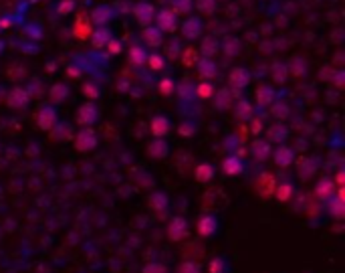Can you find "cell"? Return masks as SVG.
<instances>
[{
	"instance_id": "obj_1",
	"label": "cell",
	"mask_w": 345,
	"mask_h": 273,
	"mask_svg": "<svg viewBox=\"0 0 345 273\" xmlns=\"http://www.w3.org/2000/svg\"><path fill=\"white\" fill-rule=\"evenodd\" d=\"M99 144V136L93 128H81L73 136V146L77 152H93Z\"/></svg>"
},
{
	"instance_id": "obj_2",
	"label": "cell",
	"mask_w": 345,
	"mask_h": 273,
	"mask_svg": "<svg viewBox=\"0 0 345 273\" xmlns=\"http://www.w3.org/2000/svg\"><path fill=\"white\" fill-rule=\"evenodd\" d=\"M75 119H77V124L81 128H91L99 119V107L93 103V101H85V103L79 105Z\"/></svg>"
},
{
	"instance_id": "obj_3",
	"label": "cell",
	"mask_w": 345,
	"mask_h": 273,
	"mask_svg": "<svg viewBox=\"0 0 345 273\" xmlns=\"http://www.w3.org/2000/svg\"><path fill=\"white\" fill-rule=\"evenodd\" d=\"M35 119H37V126L43 130V132H51L53 128H55V124L59 121V115H57V105H43L39 111H37V115H35Z\"/></svg>"
},
{
	"instance_id": "obj_4",
	"label": "cell",
	"mask_w": 345,
	"mask_h": 273,
	"mask_svg": "<svg viewBox=\"0 0 345 273\" xmlns=\"http://www.w3.org/2000/svg\"><path fill=\"white\" fill-rule=\"evenodd\" d=\"M155 26H158L162 33H172V30L178 26V14L172 8H160L155 10Z\"/></svg>"
},
{
	"instance_id": "obj_5",
	"label": "cell",
	"mask_w": 345,
	"mask_h": 273,
	"mask_svg": "<svg viewBox=\"0 0 345 273\" xmlns=\"http://www.w3.org/2000/svg\"><path fill=\"white\" fill-rule=\"evenodd\" d=\"M180 28H182L184 39L194 41V39H200V35L204 33V22L200 16H188V18H184Z\"/></svg>"
},
{
	"instance_id": "obj_6",
	"label": "cell",
	"mask_w": 345,
	"mask_h": 273,
	"mask_svg": "<svg viewBox=\"0 0 345 273\" xmlns=\"http://www.w3.org/2000/svg\"><path fill=\"white\" fill-rule=\"evenodd\" d=\"M30 101V95H28V91L24 87H12L8 93H6V105L10 109H24Z\"/></svg>"
},
{
	"instance_id": "obj_7",
	"label": "cell",
	"mask_w": 345,
	"mask_h": 273,
	"mask_svg": "<svg viewBox=\"0 0 345 273\" xmlns=\"http://www.w3.org/2000/svg\"><path fill=\"white\" fill-rule=\"evenodd\" d=\"M271 156L275 160V164L278 168H289L293 162H295V150L285 146V144H278L273 152H271Z\"/></svg>"
},
{
	"instance_id": "obj_8",
	"label": "cell",
	"mask_w": 345,
	"mask_h": 273,
	"mask_svg": "<svg viewBox=\"0 0 345 273\" xmlns=\"http://www.w3.org/2000/svg\"><path fill=\"white\" fill-rule=\"evenodd\" d=\"M166 235L172 243H180L186 235H188V221L184 217H174L170 223H168V229H166Z\"/></svg>"
},
{
	"instance_id": "obj_9",
	"label": "cell",
	"mask_w": 345,
	"mask_h": 273,
	"mask_svg": "<svg viewBox=\"0 0 345 273\" xmlns=\"http://www.w3.org/2000/svg\"><path fill=\"white\" fill-rule=\"evenodd\" d=\"M218 231V219L214 215H210V212H206V215H202L198 221H196V233L204 239L216 235Z\"/></svg>"
},
{
	"instance_id": "obj_10",
	"label": "cell",
	"mask_w": 345,
	"mask_h": 273,
	"mask_svg": "<svg viewBox=\"0 0 345 273\" xmlns=\"http://www.w3.org/2000/svg\"><path fill=\"white\" fill-rule=\"evenodd\" d=\"M275 186H276V178L271 172H263L255 182V188L263 198H271L275 192Z\"/></svg>"
},
{
	"instance_id": "obj_11",
	"label": "cell",
	"mask_w": 345,
	"mask_h": 273,
	"mask_svg": "<svg viewBox=\"0 0 345 273\" xmlns=\"http://www.w3.org/2000/svg\"><path fill=\"white\" fill-rule=\"evenodd\" d=\"M149 128H151L153 138H166L172 132V121L166 115H153L149 121Z\"/></svg>"
},
{
	"instance_id": "obj_12",
	"label": "cell",
	"mask_w": 345,
	"mask_h": 273,
	"mask_svg": "<svg viewBox=\"0 0 345 273\" xmlns=\"http://www.w3.org/2000/svg\"><path fill=\"white\" fill-rule=\"evenodd\" d=\"M134 14H136V20L141 24V26H147L153 22V16H155V8L151 2H145V0H141V2L136 4L134 8Z\"/></svg>"
},
{
	"instance_id": "obj_13",
	"label": "cell",
	"mask_w": 345,
	"mask_h": 273,
	"mask_svg": "<svg viewBox=\"0 0 345 273\" xmlns=\"http://www.w3.org/2000/svg\"><path fill=\"white\" fill-rule=\"evenodd\" d=\"M228 83H230V89H244L248 83H250V71L246 67H234L230 73H228Z\"/></svg>"
},
{
	"instance_id": "obj_14",
	"label": "cell",
	"mask_w": 345,
	"mask_h": 273,
	"mask_svg": "<svg viewBox=\"0 0 345 273\" xmlns=\"http://www.w3.org/2000/svg\"><path fill=\"white\" fill-rule=\"evenodd\" d=\"M141 39H143V43H145L149 49H158V47L164 43V33H162V30L155 26V24H147V26H143Z\"/></svg>"
},
{
	"instance_id": "obj_15",
	"label": "cell",
	"mask_w": 345,
	"mask_h": 273,
	"mask_svg": "<svg viewBox=\"0 0 345 273\" xmlns=\"http://www.w3.org/2000/svg\"><path fill=\"white\" fill-rule=\"evenodd\" d=\"M69 93H71V89H69V85H67L65 81H59V83L51 85V89H49L51 105H61V103H65L67 97H69Z\"/></svg>"
},
{
	"instance_id": "obj_16",
	"label": "cell",
	"mask_w": 345,
	"mask_h": 273,
	"mask_svg": "<svg viewBox=\"0 0 345 273\" xmlns=\"http://www.w3.org/2000/svg\"><path fill=\"white\" fill-rule=\"evenodd\" d=\"M271 152H273V148H271L269 140L257 138L253 144H250V156H253L257 162H265L267 158H271Z\"/></svg>"
},
{
	"instance_id": "obj_17",
	"label": "cell",
	"mask_w": 345,
	"mask_h": 273,
	"mask_svg": "<svg viewBox=\"0 0 345 273\" xmlns=\"http://www.w3.org/2000/svg\"><path fill=\"white\" fill-rule=\"evenodd\" d=\"M168 154H170V146H168V142L164 138H153L149 142L147 156H151L153 160H164V158H168Z\"/></svg>"
},
{
	"instance_id": "obj_18",
	"label": "cell",
	"mask_w": 345,
	"mask_h": 273,
	"mask_svg": "<svg viewBox=\"0 0 345 273\" xmlns=\"http://www.w3.org/2000/svg\"><path fill=\"white\" fill-rule=\"evenodd\" d=\"M212 103L218 111H226L232 105V89L230 87H222V89H216L214 95H212Z\"/></svg>"
},
{
	"instance_id": "obj_19",
	"label": "cell",
	"mask_w": 345,
	"mask_h": 273,
	"mask_svg": "<svg viewBox=\"0 0 345 273\" xmlns=\"http://www.w3.org/2000/svg\"><path fill=\"white\" fill-rule=\"evenodd\" d=\"M111 18H113V10L107 4L95 6V8H93V12H91V16H89V20H91L93 26H107V22Z\"/></svg>"
},
{
	"instance_id": "obj_20",
	"label": "cell",
	"mask_w": 345,
	"mask_h": 273,
	"mask_svg": "<svg viewBox=\"0 0 345 273\" xmlns=\"http://www.w3.org/2000/svg\"><path fill=\"white\" fill-rule=\"evenodd\" d=\"M73 35L77 37V39H81V41H87L89 37H91V33H93V24H91V20L85 16V14H81V16H77L75 18V22H73Z\"/></svg>"
},
{
	"instance_id": "obj_21",
	"label": "cell",
	"mask_w": 345,
	"mask_h": 273,
	"mask_svg": "<svg viewBox=\"0 0 345 273\" xmlns=\"http://www.w3.org/2000/svg\"><path fill=\"white\" fill-rule=\"evenodd\" d=\"M196 69H198V75L206 81H212L216 77V71H218L212 57H200L198 63H196Z\"/></svg>"
},
{
	"instance_id": "obj_22",
	"label": "cell",
	"mask_w": 345,
	"mask_h": 273,
	"mask_svg": "<svg viewBox=\"0 0 345 273\" xmlns=\"http://www.w3.org/2000/svg\"><path fill=\"white\" fill-rule=\"evenodd\" d=\"M222 172H224L226 176H238V174H242V172H244V162H242V158L236 156V154L226 156V158L222 160Z\"/></svg>"
},
{
	"instance_id": "obj_23",
	"label": "cell",
	"mask_w": 345,
	"mask_h": 273,
	"mask_svg": "<svg viewBox=\"0 0 345 273\" xmlns=\"http://www.w3.org/2000/svg\"><path fill=\"white\" fill-rule=\"evenodd\" d=\"M273 196H275L278 202H289V200L295 196V186H293V182H289V180H280V182H276Z\"/></svg>"
},
{
	"instance_id": "obj_24",
	"label": "cell",
	"mask_w": 345,
	"mask_h": 273,
	"mask_svg": "<svg viewBox=\"0 0 345 273\" xmlns=\"http://www.w3.org/2000/svg\"><path fill=\"white\" fill-rule=\"evenodd\" d=\"M335 194V184H333V180L331 178H321L317 180V184H315V198L317 200H329L331 196Z\"/></svg>"
},
{
	"instance_id": "obj_25",
	"label": "cell",
	"mask_w": 345,
	"mask_h": 273,
	"mask_svg": "<svg viewBox=\"0 0 345 273\" xmlns=\"http://www.w3.org/2000/svg\"><path fill=\"white\" fill-rule=\"evenodd\" d=\"M149 206H151V210L155 212V215H164V212L170 208V198H168V194L166 192H151V196H149Z\"/></svg>"
},
{
	"instance_id": "obj_26",
	"label": "cell",
	"mask_w": 345,
	"mask_h": 273,
	"mask_svg": "<svg viewBox=\"0 0 345 273\" xmlns=\"http://www.w3.org/2000/svg\"><path fill=\"white\" fill-rule=\"evenodd\" d=\"M255 97H257V103L261 105V107H269L273 101H275V89H273V85H265V83H261L259 87H257V93H255Z\"/></svg>"
},
{
	"instance_id": "obj_27",
	"label": "cell",
	"mask_w": 345,
	"mask_h": 273,
	"mask_svg": "<svg viewBox=\"0 0 345 273\" xmlns=\"http://www.w3.org/2000/svg\"><path fill=\"white\" fill-rule=\"evenodd\" d=\"M327 202V212L335 219V221H343L345 219V200H341V198H337L335 194L329 198V200H325Z\"/></svg>"
},
{
	"instance_id": "obj_28",
	"label": "cell",
	"mask_w": 345,
	"mask_h": 273,
	"mask_svg": "<svg viewBox=\"0 0 345 273\" xmlns=\"http://www.w3.org/2000/svg\"><path fill=\"white\" fill-rule=\"evenodd\" d=\"M91 43L95 49H105L107 41L111 39V33H109V28L107 26H97V28H93V33H91Z\"/></svg>"
},
{
	"instance_id": "obj_29",
	"label": "cell",
	"mask_w": 345,
	"mask_h": 273,
	"mask_svg": "<svg viewBox=\"0 0 345 273\" xmlns=\"http://www.w3.org/2000/svg\"><path fill=\"white\" fill-rule=\"evenodd\" d=\"M145 59H147V51H145L141 45H132V47H130V51H128V61H130V65L141 67V65H145Z\"/></svg>"
},
{
	"instance_id": "obj_30",
	"label": "cell",
	"mask_w": 345,
	"mask_h": 273,
	"mask_svg": "<svg viewBox=\"0 0 345 273\" xmlns=\"http://www.w3.org/2000/svg\"><path fill=\"white\" fill-rule=\"evenodd\" d=\"M194 178L200 182V184H206V182H210L214 178V166L210 162H200L194 170Z\"/></svg>"
},
{
	"instance_id": "obj_31",
	"label": "cell",
	"mask_w": 345,
	"mask_h": 273,
	"mask_svg": "<svg viewBox=\"0 0 345 273\" xmlns=\"http://www.w3.org/2000/svg\"><path fill=\"white\" fill-rule=\"evenodd\" d=\"M218 51H220V43H218L216 37H204L202 45H200V57H214Z\"/></svg>"
},
{
	"instance_id": "obj_32",
	"label": "cell",
	"mask_w": 345,
	"mask_h": 273,
	"mask_svg": "<svg viewBox=\"0 0 345 273\" xmlns=\"http://www.w3.org/2000/svg\"><path fill=\"white\" fill-rule=\"evenodd\" d=\"M255 109H253V103H250L248 99H238L236 105H234V115L242 121H248L250 117H253Z\"/></svg>"
},
{
	"instance_id": "obj_33",
	"label": "cell",
	"mask_w": 345,
	"mask_h": 273,
	"mask_svg": "<svg viewBox=\"0 0 345 273\" xmlns=\"http://www.w3.org/2000/svg\"><path fill=\"white\" fill-rule=\"evenodd\" d=\"M214 91H216L214 83H212V81H206V79H204V81H200V83L194 87V93H196V97H198V99H202V101L212 99Z\"/></svg>"
},
{
	"instance_id": "obj_34",
	"label": "cell",
	"mask_w": 345,
	"mask_h": 273,
	"mask_svg": "<svg viewBox=\"0 0 345 273\" xmlns=\"http://www.w3.org/2000/svg\"><path fill=\"white\" fill-rule=\"evenodd\" d=\"M145 65L151 69V71H162L166 67V57L158 51H151L147 53V59H145Z\"/></svg>"
},
{
	"instance_id": "obj_35",
	"label": "cell",
	"mask_w": 345,
	"mask_h": 273,
	"mask_svg": "<svg viewBox=\"0 0 345 273\" xmlns=\"http://www.w3.org/2000/svg\"><path fill=\"white\" fill-rule=\"evenodd\" d=\"M271 79L275 83H280V85L287 83V79H289V67L285 63H275L273 69H271Z\"/></svg>"
},
{
	"instance_id": "obj_36",
	"label": "cell",
	"mask_w": 345,
	"mask_h": 273,
	"mask_svg": "<svg viewBox=\"0 0 345 273\" xmlns=\"http://www.w3.org/2000/svg\"><path fill=\"white\" fill-rule=\"evenodd\" d=\"M200 59V53L196 47H188V49H182V63L184 67H196Z\"/></svg>"
},
{
	"instance_id": "obj_37",
	"label": "cell",
	"mask_w": 345,
	"mask_h": 273,
	"mask_svg": "<svg viewBox=\"0 0 345 273\" xmlns=\"http://www.w3.org/2000/svg\"><path fill=\"white\" fill-rule=\"evenodd\" d=\"M220 51L226 55V57H236L240 53V41L236 37H228L222 45H220Z\"/></svg>"
},
{
	"instance_id": "obj_38",
	"label": "cell",
	"mask_w": 345,
	"mask_h": 273,
	"mask_svg": "<svg viewBox=\"0 0 345 273\" xmlns=\"http://www.w3.org/2000/svg\"><path fill=\"white\" fill-rule=\"evenodd\" d=\"M83 95H85L89 101H95V99L101 95V87H99V83H95V81H87V83H83Z\"/></svg>"
},
{
	"instance_id": "obj_39",
	"label": "cell",
	"mask_w": 345,
	"mask_h": 273,
	"mask_svg": "<svg viewBox=\"0 0 345 273\" xmlns=\"http://www.w3.org/2000/svg\"><path fill=\"white\" fill-rule=\"evenodd\" d=\"M176 81L172 79V77H164V79H160V83H158V91L164 95V97H170L172 93H176Z\"/></svg>"
},
{
	"instance_id": "obj_40",
	"label": "cell",
	"mask_w": 345,
	"mask_h": 273,
	"mask_svg": "<svg viewBox=\"0 0 345 273\" xmlns=\"http://www.w3.org/2000/svg\"><path fill=\"white\" fill-rule=\"evenodd\" d=\"M172 10L180 16V14H188V12H192L194 8V0H172Z\"/></svg>"
},
{
	"instance_id": "obj_41",
	"label": "cell",
	"mask_w": 345,
	"mask_h": 273,
	"mask_svg": "<svg viewBox=\"0 0 345 273\" xmlns=\"http://www.w3.org/2000/svg\"><path fill=\"white\" fill-rule=\"evenodd\" d=\"M178 273H202V265L196 259H186L178 265Z\"/></svg>"
},
{
	"instance_id": "obj_42",
	"label": "cell",
	"mask_w": 345,
	"mask_h": 273,
	"mask_svg": "<svg viewBox=\"0 0 345 273\" xmlns=\"http://www.w3.org/2000/svg\"><path fill=\"white\" fill-rule=\"evenodd\" d=\"M271 113L276 117V119H285V117H289V105L285 103V101H273L271 103Z\"/></svg>"
},
{
	"instance_id": "obj_43",
	"label": "cell",
	"mask_w": 345,
	"mask_h": 273,
	"mask_svg": "<svg viewBox=\"0 0 345 273\" xmlns=\"http://www.w3.org/2000/svg\"><path fill=\"white\" fill-rule=\"evenodd\" d=\"M287 136H289V132L285 126H273L269 130V142H275V144H280Z\"/></svg>"
},
{
	"instance_id": "obj_44",
	"label": "cell",
	"mask_w": 345,
	"mask_h": 273,
	"mask_svg": "<svg viewBox=\"0 0 345 273\" xmlns=\"http://www.w3.org/2000/svg\"><path fill=\"white\" fill-rule=\"evenodd\" d=\"M226 271H228V265H226V261H224L222 257L210 259V263H208V273H226Z\"/></svg>"
},
{
	"instance_id": "obj_45",
	"label": "cell",
	"mask_w": 345,
	"mask_h": 273,
	"mask_svg": "<svg viewBox=\"0 0 345 273\" xmlns=\"http://www.w3.org/2000/svg\"><path fill=\"white\" fill-rule=\"evenodd\" d=\"M49 134H51V138H53V140H67L71 132H69V128H67L65 124H59V121H57L55 128H53Z\"/></svg>"
},
{
	"instance_id": "obj_46",
	"label": "cell",
	"mask_w": 345,
	"mask_h": 273,
	"mask_svg": "<svg viewBox=\"0 0 345 273\" xmlns=\"http://www.w3.org/2000/svg\"><path fill=\"white\" fill-rule=\"evenodd\" d=\"M287 67H289V75H295V77H303L307 71L303 59H293V65H287Z\"/></svg>"
},
{
	"instance_id": "obj_47",
	"label": "cell",
	"mask_w": 345,
	"mask_h": 273,
	"mask_svg": "<svg viewBox=\"0 0 345 273\" xmlns=\"http://www.w3.org/2000/svg\"><path fill=\"white\" fill-rule=\"evenodd\" d=\"M141 273H168V267L162 261H149L143 265Z\"/></svg>"
},
{
	"instance_id": "obj_48",
	"label": "cell",
	"mask_w": 345,
	"mask_h": 273,
	"mask_svg": "<svg viewBox=\"0 0 345 273\" xmlns=\"http://www.w3.org/2000/svg\"><path fill=\"white\" fill-rule=\"evenodd\" d=\"M75 10V0H61L57 6V14L59 16H69Z\"/></svg>"
},
{
	"instance_id": "obj_49",
	"label": "cell",
	"mask_w": 345,
	"mask_h": 273,
	"mask_svg": "<svg viewBox=\"0 0 345 273\" xmlns=\"http://www.w3.org/2000/svg\"><path fill=\"white\" fill-rule=\"evenodd\" d=\"M299 174H301V178H303V180L313 178V174H315V164H313L311 160L301 162V166H299Z\"/></svg>"
},
{
	"instance_id": "obj_50",
	"label": "cell",
	"mask_w": 345,
	"mask_h": 273,
	"mask_svg": "<svg viewBox=\"0 0 345 273\" xmlns=\"http://www.w3.org/2000/svg\"><path fill=\"white\" fill-rule=\"evenodd\" d=\"M200 14H212L216 10V0H198L196 2Z\"/></svg>"
},
{
	"instance_id": "obj_51",
	"label": "cell",
	"mask_w": 345,
	"mask_h": 273,
	"mask_svg": "<svg viewBox=\"0 0 345 273\" xmlns=\"http://www.w3.org/2000/svg\"><path fill=\"white\" fill-rule=\"evenodd\" d=\"M178 134L182 138H190V136L196 134V126L192 124V121H184V124H180V128H178Z\"/></svg>"
},
{
	"instance_id": "obj_52",
	"label": "cell",
	"mask_w": 345,
	"mask_h": 273,
	"mask_svg": "<svg viewBox=\"0 0 345 273\" xmlns=\"http://www.w3.org/2000/svg\"><path fill=\"white\" fill-rule=\"evenodd\" d=\"M105 49H107V51H109V53H111V55H119V53H121V51H123V43H121V41H117V39H113V37H111V39H109V41H107V45H105Z\"/></svg>"
},
{
	"instance_id": "obj_53",
	"label": "cell",
	"mask_w": 345,
	"mask_h": 273,
	"mask_svg": "<svg viewBox=\"0 0 345 273\" xmlns=\"http://www.w3.org/2000/svg\"><path fill=\"white\" fill-rule=\"evenodd\" d=\"M248 130H250V132H253L255 136H259V134L263 132V121H261V119H257V117L253 115V117H250V119H248Z\"/></svg>"
},
{
	"instance_id": "obj_54",
	"label": "cell",
	"mask_w": 345,
	"mask_h": 273,
	"mask_svg": "<svg viewBox=\"0 0 345 273\" xmlns=\"http://www.w3.org/2000/svg\"><path fill=\"white\" fill-rule=\"evenodd\" d=\"M333 85L339 87V89L345 85V71H343V69H337V71L333 73Z\"/></svg>"
},
{
	"instance_id": "obj_55",
	"label": "cell",
	"mask_w": 345,
	"mask_h": 273,
	"mask_svg": "<svg viewBox=\"0 0 345 273\" xmlns=\"http://www.w3.org/2000/svg\"><path fill=\"white\" fill-rule=\"evenodd\" d=\"M333 184H335V186H343V184H345V172H343V170H337Z\"/></svg>"
},
{
	"instance_id": "obj_56",
	"label": "cell",
	"mask_w": 345,
	"mask_h": 273,
	"mask_svg": "<svg viewBox=\"0 0 345 273\" xmlns=\"http://www.w3.org/2000/svg\"><path fill=\"white\" fill-rule=\"evenodd\" d=\"M67 75L77 79V77H81V69H79V67H75V65H69V67H67Z\"/></svg>"
}]
</instances>
